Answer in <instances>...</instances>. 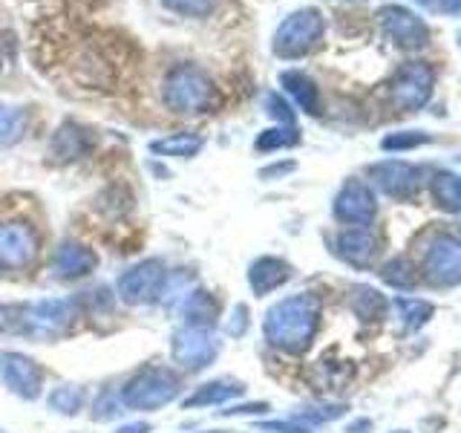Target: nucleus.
<instances>
[{
    "label": "nucleus",
    "mask_w": 461,
    "mask_h": 433,
    "mask_svg": "<svg viewBox=\"0 0 461 433\" xmlns=\"http://www.w3.org/2000/svg\"><path fill=\"white\" fill-rule=\"evenodd\" d=\"M76 318L72 300H23V303H0V332L6 336H26L50 341L67 332Z\"/></svg>",
    "instance_id": "1"
},
{
    "label": "nucleus",
    "mask_w": 461,
    "mask_h": 433,
    "mask_svg": "<svg viewBox=\"0 0 461 433\" xmlns=\"http://www.w3.org/2000/svg\"><path fill=\"white\" fill-rule=\"evenodd\" d=\"M317 324H321V303L312 295H294L268 309L263 332L268 344L277 350L303 353L312 344Z\"/></svg>",
    "instance_id": "2"
},
{
    "label": "nucleus",
    "mask_w": 461,
    "mask_h": 433,
    "mask_svg": "<svg viewBox=\"0 0 461 433\" xmlns=\"http://www.w3.org/2000/svg\"><path fill=\"white\" fill-rule=\"evenodd\" d=\"M165 105L173 113L191 115V113H205L216 101V87L213 81L194 64H182L165 78Z\"/></svg>",
    "instance_id": "3"
},
{
    "label": "nucleus",
    "mask_w": 461,
    "mask_h": 433,
    "mask_svg": "<svg viewBox=\"0 0 461 433\" xmlns=\"http://www.w3.org/2000/svg\"><path fill=\"white\" fill-rule=\"evenodd\" d=\"M179 375L167 367H148L122 387V401L133 410H158L179 396Z\"/></svg>",
    "instance_id": "4"
},
{
    "label": "nucleus",
    "mask_w": 461,
    "mask_h": 433,
    "mask_svg": "<svg viewBox=\"0 0 461 433\" xmlns=\"http://www.w3.org/2000/svg\"><path fill=\"white\" fill-rule=\"evenodd\" d=\"M323 14L317 9H300L280 23L274 35V52L280 58H300L306 55L317 41L323 38Z\"/></svg>",
    "instance_id": "5"
},
{
    "label": "nucleus",
    "mask_w": 461,
    "mask_h": 433,
    "mask_svg": "<svg viewBox=\"0 0 461 433\" xmlns=\"http://www.w3.org/2000/svg\"><path fill=\"white\" fill-rule=\"evenodd\" d=\"M167 283V272L158 260H141L119 278V298L130 307H144L162 298Z\"/></svg>",
    "instance_id": "6"
},
{
    "label": "nucleus",
    "mask_w": 461,
    "mask_h": 433,
    "mask_svg": "<svg viewBox=\"0 0 461 433\" xmlns=\"http://www.w3.org/2000/svg\"><path fill=\"white\" fill-rule=\"evenodd\" d=\"M170 353H173V361L182 364L185 370H202L213 364L216 355H220V341H216V336L208 327L187 324L173 336Z\"/></svg>",
    "instance_id": "7"
},
{
    "label": "nucleus",
    "mask_w": 461,
    "mask_h": 433,
    "mask_svg": "<svg viewBox=\"0 0 461 433\" xmlns=\"http://www.w3.org/2000/svg\"><path fill=\"white\" fill-rule=\"evenodd\" d=\"M432 81L436 72L427 67L424 61H407L393 78V101L401 110H418L427 105V98L432 96Z\"/></svg>",
    "instance_id": "8"
},
{
    "label": "nucleus",
    "mask_w": 461,
    "mask_h": 433,
    "mask_svg": "<svg viewBox=\"0 0 461 433\" xmlns=\"http://www.w3.org/2000/svg\"><path fill=\"white\" fill-rule=\"evenodd\" d=\"M0 382H4L14 396L32 401L41 396L43 373L32 358L14 350H0Z\"/></svg>",
    "instance_id": "9"
},
{
    "label": "nucleus",
    "mask_w": 461,
    "mask_h": 433,
    "mask_svg": "<svg viewBox=\"0 0 461 433\" xmlns=\"http://www.w3.org/2000/svg\"><path fill=\"white\" fill-rule=\"evenodd\" d=\"M38 257V235L26 223L0 226V269L14 272L32 266Z\"/></svg>",
    "instance_id": "10"
},
{
    "label": "nucleus",
    "mask_w": 461,
    "mask_h": 433,
    "mask_svg": "<svg viewBox=\"0 0 461 433\" xmlns=\"http://www.w3.org/2000/svg\"><path fill=\"white\" fill-rule=\"evenodd\" d=\"M378 18H381V26H384L386 38L393 41V43H398L401 50H421V47H427L429 29H427V23L418 18L415 12L403 9V6H384Z\"/></svg>",
    "instance_id": "11"
},
{
    "label": "nucleus",
    "mask_w": 461,
    "mask_h": 433,
    "mask_svg": "<svg viewBox=\"0 0 461 433\" xmlns=\"http://www.w3.org/2000/svg\"><path fill=\"white\" fill-rule=\"evenodd\" d=\"M98 266V257L93 249H86L81 243H61L52 257V274L58 281H76L90 274Z\"/></svg>",
    "instance_id": "12"
},
{
    "label": "nucleus",
    "mask_w": 461,
    "mask_h": 433,
    "mask_svg": "<svg viewBox=\"0 0 461 433\" xmlns=\"http://www.w3.org/2000/svg\"><path fill=\"white\" fill-rule=\"evenodd\" d=\"M335 214L343 223H369L375 214V197L372 191L357 180H349L335 199Z\"/></svg>",
    "instance_id": "13"
},
{
    "label": "nucleus",
    "mask_w": 461,
    "mask_h": 433,
    "mask_svg": "<svg viewBox=\"0 0 461 433\" xmlns=\"http://www.w3.org/2000/svg\"><path fill=\"white\" fill-rule=\"evenodd\" d=\"M93 151V136L86 134V130L76 122H67L58 127V134L52 136V144H50V153L55 162H76L84 153Z\"/></svg>",
    "instance_id": "14"
},
{
    "label": "nucleus",
    "mask_w": 461,
    "mask_h": 433,
    "mask_svg": "<svg viewBox=\"0 0 461 433\" xmlns=\"http://www.w3.org/2000/svg\"><path fill=\"white\" fill-rule=\"evenodd\" d=\"M369 173H372V180L393 197H407L415 191V170L407 162H381Z\"/></svg>",
    "instance_id": "15"
},
{
    "label": "nucleus",
    "mask_w": 461,
    "mask_h": 433,
    "mask_svg": "<svg viewBox=\"0 0 461 433\" xmlns=\"http://www.w3.org/2000/svg\"><path fill=\"white\" fill-rule=\"evenodd\" d=\"M288 278H292V266L283 263L277 257H259L251 263V272H249V283L257 295H266L271 289L283 286Z\"/></svg>",
    "instance_id": "16"
},
{
    "label": "nucleus",
    "mask_w": 461,
    "mask_h": 433,
    "mask_svg": "<svg viewBox=\"0 0 461 433\" xmlns=\"http://www.w3.org/2000/svg\"><path fill=\"white\" fill-rule=\"evenodd\" d=\"M242 384L240 382H230V379H216V382H205L202 387H196L191 396L185 399V408L194 410V408H211V404H225L230 399L242 396Z\"/></svg>",
    "instance_id": "17"
},
{
    "label": "nucleus",
    "mask_w": 461,
    "mask_h": 433,
    "mask_svg": "<svg viewBox=\"0 0 461 433\" xmlns=\"http://www.w3.org/2000/svg\"><path fill=\"white\" fill-rule=\"evenodd\" d=\"M283 87H285V93L292 96L297 101V107L300 110H306V113H321V96H317V87L309 76H303V72L292 69V72H283Z\"/></svg>",
    "instance_id": "18"
},
{
    "label": "nucleus",
    "mask_w": 461,
    "mask_h": 433,
    "mask_svg": "<svg viewBox=\"0 0 461 433\" xmlns=\"http://www.w3.org/2000/svg\"><path fill=\"white\" fill-rule=\"evenodd\" d=\"M202 144H205V139H202L199 134H173V136H165L158 142H150V151L158 153V156H179V159H191L202 151Z\"/></svg>",
    "instance_id": "19"
},
{
    "label": "nucleus",
    "mask_w": 461,
    "mask_h": 433,
    "mask_svg": "<svg viewBox=\"0 0 461 433\" xmlns=\"http://www.w3.org/2000/svg\"><path fill=\"white\" fill-rule=\"evenodd\" d=\"M338 252L349 260V263L364 266L375 254V240L366 235V231H343L338 237Z\"/></svg>",
    "instance_id": "20"
},
{
    "label": "nucleus",
    "mask_w": 461,
    "mask_h": 433,
    "mask_svg": "<svg viewBox=\"0 0 461 433\" xmlns=\"http://www.w3.org/2000/svg\"><path fill=\"white\" fill-rule=\"evenodd\" d=\"M26 134V113L0 105V148L14 144Z\"/></svg>",
    "instance_id": "21"
},
{
    "label": "nucleus",
    "mask_w": 461,
    "mask_h": 433,
    "mask_svg": "<svg viewBox=\"0 0 461 433\" xmlns=\"http://www.w3.org/2000/svg\"><path fill=\"white\" fill-rule=\"evenodd\" d=\"M432 191H436V199L447 211H461V180L453 177V173H438L436 182H432Z\"/></svg>",
    "instance_id": "22"
},
{
    "label": "nucleus",
    "mask_w": 461,
    "mask_h": 433,
    "mask_svg": "<svg viewBox=\"0 0 461 433\" xmlns=\"http://www.w3.org/2000/svg\"><path fill=\"white\" fill-rule=\"evenodd\" d=\"M50 408L58 410V413H64V416H76L84 408V390L76 387V384L58 387L55 393L50 396Z\"/></svg>",
    "instance_id": "23"
},
{
    "label": "nucleus",
    "mask_w": 461,
    "mask_h": 433,
    "mask_svg": "<svg viewBox=\"0 0 461 433\" xmlns=\"http://www.w3.org/2000/svg\"><path fill=\"white\" fill-rule=\"evenodd\" d=\"M185 315L191 318V324H199V327H208L213 318H216V303L205 295V292H196L191 298V303L185 307Z\"/></svg>",
    "instance_id": "24"
},
{
    "label": "nucleus",
    "mask_w": 461,
    "mask_h": 433,
    "mask_svg": "<svg viewBox=\"0 0 461 433\" xmlns=\"http://www.w3.org/2000/svg\"><path fill=\"white\" fill-rule=\"evenodd\" d=\"M297 142H300L297 130L274 127V130H266V134H259L257 151H280V148H292V144H297Z\"/></svg>",
    "instance_id": "25"
},
{
    "label": "nucleus",
    "mask_w": 461,
    "mask_h": 433,
    "mask_svg": "<svg viewBox=\"0 0 461 433\" xmlns=\"http://www.w3.org/2000/svg\"><path fill=\"white\" fill-rule=\"evenodd\" d=\"M216 0H165V6L179 12V14H191V18H199V14H208L213 9Z\"/></svg>",
    "instance_id": "26"
},
{
    "label": "nucleus",
    "mask_w": 461,
    "mask_h": 433,
    "mask_svg": "<svg viewBox=\"0 0 461 433\" xmlns=\"http://www.w3.org/2000/svg\"><path fill=\"white\" fill-rule=\"evenodd\" d=\"M427 136L424 134H393L384 139L386 151H403V148H415V144H424Z\"/></svg>",
    "instance_id": "27"
},
{
    "label": "nucleus",
    "mask_w": 461,
    "mask_h": 433,
    "mask_svg": "<svg viewBox=\"0 0 461 433\" xmlns=\"http://www.w3.org/2000/svg\"><path fill=\"white\" fill-rule=\"evenodd\" d=\"M266 107H268V113L274 115V119H280V122H288L292 124L294 122V113H292V107L285 105V101L277 96V93H271V96H266Z\"/></svg>",
    "instance_id": "28"
},
{
    "label": "nucleus",
    "mask_w": 461,
    "mask_h": 433,
    "mask_svg": "<svg viewBox=\"0 0 461 433\" xmlns=\"http://www.w3.org/2000/svg\"><path fill=\"white\" fill-rule=\"evenodd\" d=\"M122 410H119V404H115L110 396H101L98 404H95V419L98 422H104V419H115Z\"/></svg>",
    "instance_id": "29"
},
{
    "label": "nucleus",
    "mask_w": 461,
    "mask_h": 433,
    "mask_svg": "<svg viewBox=\"0 0 461 433\" xmlns=\"http://www.w3.org/2000/svg\"><path fill=\"white\" fill-rule=\"evenodd\" d=\"M268 410V404L263 401H254V404H240V408H228L222 410L225 416H240V413H266Z\"/></svg>",
    "instance_id": "30"
},
{
    "label": "nucleus",
    "mask_w": 461,
    "mask_h": 433,
    "mask_svg": "<svg viewBox=\"0 0 461 433\" xmlns=\"http://www.w3.org/2000/svg\"><path fill=\"white\" fill-rule=\"evenodd\" d=\"M266 430H271V433H309V430H303L297 425H288V422H271V425H266Z\"/></svg>",
    "instance_id": "31"
},
{
    "label": "nucleus",
    "mask_w": 461,
    "mask_h": 433,
    "mask_svg": "<svg viewBox=\"0 0 461 433\" xmlns=\"http://www.w3.org/2000/svg\"><path fill=\"white\" fill-rule=\"evenodd\" d=\"M115 433H150V425L148 422H133V425H124Z\"/></svg>",
    "instance_id": "32"
},
{
    "label": "nucleus",
    "mask_w": 461,
    "mask_h": 433,
    "mask_svg": "<svg viewBox=\"0 0 461 433\" xmlns=\"http://www.w3.org/2000/svg\"><path fill=\"white\" fill-rule=\"evenodd\" d=\"M441 12H447V14H461V0H441Z\"/></svg>",
    "instance_id": "33"
},
{
    "label": "nucleus",
    "mask_w": 461,
    "mask_h": 433,
    "mask_svg": "<svg viewBox=\"0 0 461 433\" xmlns=\"http://www.w3.org/2000/svg\"><path fill=\"white\" fill-rule=\"evenodd\" d=\"M418 4H424V6H432V4H436V0H418Z\"/></svg>",
    "instance_id": "34"
},
{
    "label": "nucleus",
    "mask_w": 461,
    "mask_h": 433,
    "mask_svg": "<svg viewBox=\"0 0 461 433\" xmlns=\"http://www.w3.org/2000/svg\"><path fill=\"white\" fill-rule=\"evenodd\" d=\"M0 433H4V430H0Z\"/></svg>",
    "instance_id": "35"
},
{
    "label": "nucleus",
    "mask_w": 461,
    "mask_h": 433,
    "mask_svg": "<svg viewBox=\"0 0 461 433\" xmlns=\"http://www.w3.org/2000/svg\"><path fill=\"white\" fill-rule=\"evenodd\" d=\"M458 38H461V35H458Z\"/></svg>",
    "instance_id": "36"
}]
</instances>
